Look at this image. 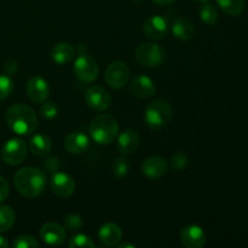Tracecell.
Here are the masks:
<instances>
[{
	"mask_svg": "<svg viewBox=\"0 0 248 248\" xmlns=\"http://www.w3.org/2000/svg\"><path fill=\"white\" fill-rule=\"evenodd\" d=\"M152 1L157 6H167V5L173 4L176 0H152Z\"/></svg>",
	"mask_w": 248,
	"mask_h": 248,
	"instance_id": "cell-36",
	"label": "cell"
},
{
	"mask_svg": "<svg viewBox=\"0 0 248 248\" xmlns=\"http://www.w3.org/2000/svg\"><path fill=\"white\" fill-rule=\"evenodd\" d=\"M172 107L166 99H154L145 108L144 120L148 127L154 131L162 130L172 119Z\"/></svg>",
	"mask_w": 248,
	"mask_h": 248,
	"instance_id": "cell-4",
	"label": "cell"
},
{
	"mask_svg": "<svg viewBox=\"0 0 248 248\" xmlns=\"http://www.w3.org/2000/svg\"><path fill=\"white\" fill-rule=\"evenodd\" d=\"M111 169H113V174L116 178H124L125 176H127L128 171H130V162L125 157H118L113 162Z\"/></svg>",
	"mask_w": 248,
	"mask_h": 248,
	"instance_id": "cell-27",
	"label": "cell"
},
{
	"mask_svg": "<svg viewBox=\"0 0 248 248\" xmlns=\"http://www.w3.org/2000/svg\"><path fill=\"white\" fill-rule=\"evenodd\" d=\"M14 183L22 196L33 199L44 193L47 179L45 172L35 167H24L15 173Z\"/></svg>",
	"mask_w": 248,
	"mask_h": 248,
	"instance_id": "cell-1",
	"label": "cell"
},
{
	"mask_svg": "<svg viewBox=\"0 0 248 248\" xmlns=\"http://www.w3.org/2000/svg\"><path fill=\"white\" fill-rule=\"evenodd\" d=\"M188 166V156L184 153L177 152L173 156L171 157V167L173 171L181 172Z\"/></svg>",
	"mask_w": 248,
	"mask_h": 248,
	"instance_id": "cell-30",
	"label": "cell"
},
{
	"mask_svg": "<svg viewBox=\"0 0 248 248\" xmlns=\"http://www.w3.org/2000/svg\"><path fill=\"white\" fill-rule=\"evenodd\" d=\"M206 234L199 225H188L181 232L182 244L188 248H202L206 245Z\"/></svg>",
	"mask_w": 248,
	"mask_h": 248,
	"instance_id": "cell-14",
	"label": "cell"
},
{
	"mask_svg": "<svg viewBox=\"0 0 248 248\" xmlns=\"http://www.w3.org/2000/svg\"><path fill=\"white\" fill-rule=\"evenodd\" d=\"M130 91L137 98L145 99L150 98L156 93V86L153 79H150L147 75H137L131 81Z\"/></svg>",
	"mask_w": 248,
	"mask_h": 248,
	"instance_id": "cell-13",
	"label": "cell"
},
{
	"mask_svg": "<svg viewBox=\"0 0 248 248\" xmlns=\"http://www.w3.org/2000/svg\"><path fill=\"white\" fill-rule=\"evenodd\" d=\"M85 101L87 106L96 111H104L110 107L111 96L104 87L94 85L85 93Z\"/></svg>",
	"mask_w": 248,
	"mask_h": 248,
	"instance_id": "cell-9",
	"label": "cell"
},
{
	"mask_svg": "<svg viewBox=\"0 0 248 248\" xmlns=\"http://www.w3.org/2000/svg\"><path fill=\"white\" fill-rule=\"evenodd\" d=\"M119 132V124L113 115L101 114L92 120L90 125V133L94 142L107 145L114 142Z\"/></svg>",
	"mask_w": 248,
	"mask_h": 248,
	"instance_id": "cell-3",
	"label": "cell"
},
{
	"mask_svg": "<svg viewBox=\"0 0 248 248\" xmlns=\"http://www.w3.org/2000/svg\"><path fill=\"white\" fill-rule=\"evenodd\" d=\"M51 148H52V142L46 135L38 133L29 140V149L35 156H46L51 152Z\"/></svg>",
	"mask_w": 248,
	"mask_h": 248,
	"instance_id": "cell-21",
	"label": "cell"
},
{
	"mask_svg": "<svg viewBox=\"0 0 248 248\" xmlns=\"http://www.w3.org/2000/svg\"><path fill=\"white\" fill-rule=\"evenodd\" d=\"M75 57L74 46L68 43H60L51 50V58L57 64H65Z\"/></svg>",
	"mask_w": 248,
	"mask_h": 248,
	"instance_id": "cell-20",
	"label": "cell"
},
{
	"mask_svg": "<svg viewBox=\"0 0 248 248\" xmlns=\"http://www.w3.org/2000/svg\"><path fill=\"white\" fill-rule=\"evenodd\" d=\"M6 124L16 135L28 136L38 127V118L33 109L27 104L17 103L6 111Z\"/></svg>",
	"mask_w": 248,
	"mask_h": 248,
	"instance_id": "cell-2",
	"label": "cell"
},
{
	"mask_svg": "<svg viewBox=\"0 0 248 248\" xmlns=\"http://www.w3.org/2000/svg\"><path fill=\"white\" fill-rule=\"evenodd\" d=\"M60 160L55 156H47L45 159V161H44V169H45L46 172H48V173L51 174L60 171Z\"/></svg>",
	"mask_w": 248,
	"mask_h": 248,
	"instance_id": "cell-33",
	"label": "cell"
},
{
	"mask_svg": "<svg viewBox=\"0 0 248 248\" xmlns=\"http://www.w3.org/2000/svg\"><path fill=\"white\" fill-rule=\"evenodd\" d=\"M75 75L78 79L82 82H92L98 77V64L96 60L87 53H80L75 58L74 65H73Z\"/></svg>",
	"mask_w": 248,
	"mask_h": 248,
	"instance_id": "cell-6",
	"label": "cell"
},
{
	"mask_svg": "<svg viewBox=\"0 0 248 248\" xmlns=\"http://www.w3.org/2000/svg\"><path fill=\"white\" fill-rule=\"evenodd\" d=\"M14 91V81L7 75H0V101L7 98Z\"/></svg>",
	"mask_w": 248,
	"mask_h": 248,
	"instance_id": "cell-29",
	"label": "cell"
},
{
	"mask_svg": "<svg viewBox=\"0 0 248 248\" xmlns=\"http://www.w3.org/2000/svg\"><path fill=\"white\" fill-rule=\"evenodd\" d=\"M51 190L58 198H69L75 190V182L69 174L56 172L51 178Z\"/></svg>",
	"mask_w": 248,
	"mask_h": 248,
	"instance_id": "cell-11",
	"label": "cell"
},
{
	"mask_svg": "<svg viewBox=\"0 0 248 248\" xmlns=\"http://www.w3.org/2000/svg\"><path fill=\"white\" fill-rule=\"evenodd\" d=\"M90 147V140L81 132H73L67 136L64 140V148L70 154H82Z\"/></svg>",
	"mask_w": 248,
	"mask_h": 248,
	"instance_id": "cell-19",
	"label": "cell"
},
{
	"mask_svg": "<svg viewBox=\"0 0 248 248\" xmlns=\"http://www.w3.org/2000/svg\"><path fill=\"white\" fill-rule=\"evenodd\" d=\"M9 193H10L9 183H7V181L4 178V177L0 176V202L6 200L7 196H9Z\"/></svg>",
	"mask_w": 248,
	"mask_h": 248,
	"instance_id": "cell-34",
	"label": "cell"
},
{
	"mask_svg": "<svg viewBox=\"0 0 248 248\" xmlns=\"http://www.w3.org/2000/svg\"><path fill=\"white\" fill-rule=\"evenodd\" d=\"M200 18L203 23L208 26H213L218 21V10L212 4L203 2V6L200 9Z\"/></svg>",
	"mask_w": 248,
	"mask_h": 248,
	"instance_id": "cell-25",
	"label": "cell"
},
{
	"mask_svg": "<svg viewBox=\"0 0 248 248\" xmlns=\"http://www.w3.org/2000/svg\"><path fill=\"white\" fill-rule=\"evenodd\" d=\"M166 60V51L155 43H143L136 48V61L142 67L157 68Z\"/></svg>",
	"mask_w": 248,
	"mask_h": 248,
	"instance_id": "cell-5",
	"label": "cell"
},
{
	"mask_svg": "<svg viewBox=\"0 0 248 248\" xmlns=\"http://www.w3.org/2000/svg\"><path fill=\"white\" fill-rule=\"evenodd\" d=\"M27 152L28 148L24 140L19 138H11L1 148V157L6 164L17 166L24 161L27 157Z\"/></svg>",
	"mask_w": 248,
	"mask_h": 248,
	"instance_id": "cell-7",
	"label": "cell"
},
{
	"mask_svg": "<svg viewBox=\"0 0 248 248\" xmlns=\"http://www.w3.org/2000/svg\"><path fill=\"white\" fill-rule=\"evenodd\" d=\"M128 80H130V69L125 62L115 61L107 67L106 81L110 87L115 90L123 89Z\"/></svg>",
	"mask_w": 248,
	"mask_h": 248,
	"instance_id": "cell-8",
	"label": "cell"
},
{
	"mask_svg": "<svg viewBox=\"0 0 248 248\" xmlns=\"http://www.w3.org/2000/svg\"><path fill=\"white\" fill-rule=\"evenodd\" d=\"M220 9L232 17L240 16L245 9V0H216Z\"/></svg>",
	"mask_w": 248,
	"mask_h": 248,
	"instance_id": "cell-24",
	"label": "cell"
},
{
	"mask_svg": "<svg viewBox=\"0 0 248 248\" xmlns=\"http://www.w3.org/2000/svg\"><path fill=\"white\" fill-rule=\"evenodd\" d=\"M98 239L102 244L107 247H111L118 245L123 239L121 228L115 223H106L101 227L98 232Z\"/></svg>",
	"mask_w": 248,
	"mask_h": 248,
	"instance_id": "cell-18",
	"label": "cell"
},
{
	"mask_svg": "<svg viewBox=\"0 0 248 248\" xmlns=\"http://www.w3.org/2000/svg\"><path fill=\"white\" fill-rule=\"evenodd\" d=\"M27 96L34 103H44L50 96V86L44 78L31 77L26 85Z\"/></svg>",
	"mask_w": 248,
	"mask_h": 248,
	"instance_id": "cell-10",
	"label": "cell"
},
{
	"mask_svg": "<svg viewBox=\"0 0 248 248\" xmlns=\"http://www.w3.org/2000/svg\"><path fill=\"white\" fill-rule=\"evenodd\" d=\"M16 220V213L11 206L0 205V232H5L12 228Z\"/></svg>",
	"mask_w": 248,
	"mask_h": 248,
	"instance_id": "cell-23",
	"label": "cell"
},
{
	"mask_svg": "<svg viewBox=\"0 0 248 248\" xmlns=\"http://www.w3.org/2000/svg\"><path fill=\"white\" fill-rule=\"evenodd\" d=\"M12 246L15 248H38L39 242L31 235H21L15 240Z\"/></svg>",
	"mask_w": 248,
	"mask_h": 248,
	"instance_id": "cell-28",
	"label": "cell"
},
{
	"mask_svg": "<svg viewBox=\"0 0 248 248\" xmlns=\"http://www.w3.org/2000/svg\"><path fill=\"white\" fill-rule=\"evenodd\" d=\"M140 138L137 131L135 130H125L120 133L118 137L116 148L123 155H130L137 150L140 145Z\"/></svg>",
	"mask_w": 248,
	"mask_h": 248,
	"instance_id": "cell-17",
	"label": "cell"
},
{
	"mask_svg": "<svg viewBox=\"0 0 248 248\" xmlns=\"http://www.w3.org/2000/svg\"><path fill=\"white\" fill-rule=\"evenodd\" d=\"M40 237L50 246H61L65 241L67 232L64 228L57 223H46L40 229Z\"/></svg>",
	"mask_w": 248,
	"mask_h": 248,
	"instance_id": "cell-15",
	"label": "cell"
},
{
	"mask_svg": "<svg viewBox=\"0 0 248 248\" xmlns=\"http://www.w3.org/2000/svg\"><path fill=\"white\" fill-rule=\"evenodd\" d=\"M195 1H198V2H207L208 0H195Z\"/></svg>",
	"mask_w": 248,
	"mask_h": 248,
	"instance_id": "cell-39",
	"label": "cell"
},
{
	"mask_svg": "<svg viewBox=\"0 0 248 248\" xmlns=\"http://www.w3.org/2000/svg\"><path fill=\"white\" fill-rule=\"evenodd\" d=\"M17 69H18V64H17L16 61H9V62L5 63L4 70L6 74H14Z\"/></svg>",
	"mask_w": 248,
	"mask_h": 248,
	"instance_id": "cell-35",
	"label": "cell"
},
{
	"mask_svg": "<svg viewBox=\"0 0 248 248\" xmlns=\"http://www.w3.org/2000/svg\"><path fill=\"white\" fill-rule=\"evenodd\" d=\"M167 31H169V23L167 19L164 18L162 16H152L148 18L143 24V33L147 38L152 39V40H160L166 36Z\"/></svg>",
	"mask_w": 248,
	"mask_h": 248,
	"instance_id": "cell-12",
	"label": "cell"
},
{
	"mask_svg": "<svg viewBox=\"0 0 248 248\" xmlns=\"http://www.w3.org/2000/svg\"><path fill=\"white\" fill-rule=\"evenodd\" d=\"M69 247L70 248H94L96 245L92 241V239L90 236L85 234H78L70 239L69 241Z\"/></svg>",
	"mask_w": 248,
	"mask_h": 248,
	"instance_id": "cell-26",
	"label": "cell"
},
{
	"mask_svg": "<svg viewBox=\"0 0 248 248\" xmlns=\"http://www.w3.org/2000/svg\"><path fill=\"white\" fill-rule=\"evenodd\" d=\"M9 247V242L6 241V239L2 236H0V248H7Z\"/></svg>",
	"mask_w": 248,
	"mask_h": 248,
	"instance_id": "cell-37",
	"label": "cell"
},
{
	"mask_svg": "<svg viewBox=\"0 0 248 248\" xmlns=\"http://www.w3.org/2000/svg\"><path fill=\"white\" fill-rule=\"evenodd\" d=\"M82 224H84L82 218L79 215H77V213H72V215L67 216L64 219V227L69 232H77V230H79L82 227Z\"/></svg>",
	"mask_w": 248,
	"mask_h": 248,
	"instance_id": "cell-31",
	"label": "cell"
},
{
	"mask_svg": "<svg viewBox=\"0 0 248 248\" xmlns=\"http://www.w3.org/2000/svg\"><path fill=\"white\" fill-rule=\"evenodd\" d=\"M172 33L179 40L186 41L193 38L195 31H194V26L190 21L183 18V17H178L172 23Z\"/></svg>",
	"mask_w": 248,
	"mask_h": 248,
	"instance_id": "cell-22",
	"label": "cell"
},
{
	"mask_svg": "<svg viewBox=\"0 0 248 248\" xmlns=\"http://www.w3.org/2000/svg\"><path fill=\"white\" fill-rule=\"evenodd\" d=\"M40 113H41V116H43L44 119L52 120V119H55L56 116H57L58 108H57V106L53 103V102H46L45 101V103L41 106Z\"/></svg>",
	"mask_w": 248,
	"mask_h": 248,
	"instance_id": "cell-32",
	"label": "cell"
},
{
	"mask_svg": "<svg viewBox=\"0 0 248 248\" xmlns=\"http://www.w3.org/2000/svg\"><path fill=\"white\" fill-rule=\"evenodd\" d=\"M169 170L166 160L160 156L148 157L142 164V172L150 179H157L165 176Z\"/></svg>",
	"mask_w": 248,
	"mask_h": 248,
	"instance_id": "cell-16",
	"label": "cell"
},
{
	"mask_svg": "<svg viewBox=\"0 0 248 248\" xmlns=\"http://www.w3.org/2000/svg\"><path fill=\"white\" fill-rule=\"evenodd\" d=\"M118 247L119 248H135L136 246L133 244H120Z\"/></svg>",
	"mask_w": 248,
	"mask_h": 248,
	"instance_id": "cell-38",
	"label": "cell"
}]
</instances>
